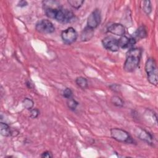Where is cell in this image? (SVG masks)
<instances>
[{"mask_svg": "<svg viewBox=\"0 0 158 158\" xmlns=\"http://www.w3.org/2000/svg\"><path fill=\"white\" fill-rule=\"evenodd\" d=\"M142 56V49L139 48H132L127 51L123 64V70L127 72H132L139 66Z\"/></svg>", "mask_w": 158, "mask_h": 158, "instance_id": "6da1fadb", "label": "cell"}, {"mask_svg": "<svg viewBox=\"0 0 158 158\" xmlns=\"http://www.w3.org/2000/svg\"><path fill=\"white\" fill-rule=\"evenodd\" d=\"M145 71L148 81L154 86L157 85V68L154 58L149 57L145 64Z\"/></svg>", "mask_w": 158, "mask_h": 158, "instance_id": "7a4b0ae2", "label": "cell"}, {"mask_svg": "<svg viewBox=\"0 0 158 158\" xmlns=\"http://www.w3.org/2000/svg\"><path fill=\"white\" fill-rule=\"evenodd\" d=\"M110 133L111 137L118 142L127 144H133L135 143L129 133L122 128H112L110 129Z\"/></svg>", "mask_w": 158, "mask_h": 158, "instance_id": "3957f363", "label": "cell"}, {"mask_svg": "<svg viewBox=\"0 0 158 158\" xmlns=\"http://www.w3.org/2000/svg\"><path fill=\"white\" fill-rule=\"evenodd\" d=\"M35 29L40 33L50 34L54 32L55 27L50 20L48 19H41L36 22Z\"/></svg>", "mask_w": 158, "mask_h": 158, "instance_id": "277c9868", "label": "cell"}, {"mask_svg": "<svg viewBox=\"0 0 158 158\" xmlns=\"http://www.w3.org/2000/svg\"><path fill=\"white\" fill-rule=\"evenodd\" d=\"M60 36L65 44L70 45L76 41L78 38V33L74 28L70 27L62 31Z\"/></svg>", "mask_w": 158, "mask_h": 158, "instance_id": "5b68a950", "label": "cell"}, {"mask_svg": "<svg viewBox=\"0 0 158 158\" xmlns=\"http://www.w3.org/2000/svg\"><path fill=\"white\" fill-rule=\"evenodd\" d=\"M101 22V12L99 9H95L89 15L87 19V25L88 28L94 30Z\"/></svg>", "mask_w": 158, "mask_h": 158, "instance_id": "8992f818", "label": "cell"}, {"mask_svg": "<svg viewBox=\"0 0 158 158\" xmlns=\"http://www.w3.org/2000/svg\"><path fill=\"white\" fill-rule=\"evenodd\" d=\"M102 44L106 49L111 52H117L120 48L118 40L111 36H107L104 38L102 40Z\"/></svg>", "mask_w": 158, "mask_h": 158, "instance_id": "52a82bcc", "label": "cell"}, {"mask_svg": "<svg viewBox=\"0 0 158 158\" xmlns=\"http://www.w3.org/2000/svg\"><path fill=\"white\" fill-rule=\"evenodd\" d=\"M136 135L141 140L147 143L150 145H153L154 143V137L148 131L138 127L136 129Z\"/></svg>", "mask_w": 158, "mask_h": 158, "instance_id": "ba28073f", "label": "cell"}, {"mask_svg": "<svg viewBox=\"0 0 158 158\" xmlns=\"http://www.w3.org/2000/svg\"><path fill=\"white\" fill-rule=\"evenodd\" d=\"M107 31L113 35L122 36H124L126 32L125 27L120 23H114L107 27Z\"/></svg>", "mask_w": 158, "mask_h": 158, "instance_id": "9c48e42d", "label": "cell"}, {"mask_svg": "<svg viewBox=\"0 0 158 158\" xmlns=\"http://www.w3.org/2000/svg\"><path fill=\"white\" fill-rule=\"evenodd\" d=\"M136 40L131 36L128 38L125 35L120 36L119 39H118V43L119 47L122 49H131L134 48V45L136 44Z\"/></svg>", "mask_w": 158, "mask_h": 158, "instance_id": "30bf717a", "label": "cell"}, {"mask_svg": "<svg viewBox=\"0 0 158 158\" xmlns=\"http://www.w3.org/2000/svg\"><path fill=\"white\" fill-rule=\"evenodd\" d=\"M147 36V30L144 26L141 25L138 28V29L135 31L133 38L136 40L137 42L138 40L143 39L146 38Z\"/></svg>", "mask_w": 158, "mask_h": 158, "instance_id": "8fae6325", "label": "cell"}, {"mask_svg": "<svg viewBox=\"0 0 158 158\" xmlns=\"http://www.w3.org/2000/svg\"><path fill=\"white\" fill-rule=\"evenodd\" d=\"M94 35V30H92L88 27H86L82 31L81 35H80V39L82 41H86L88 40H90Z\"/></svg>", "mask_w": 158, "mask_h": 158, "instance_id": "7c38bea8", "label": "cell"}, {"mask_svg": "<svg viewBox=\"0 0 158 158\" xmlns=\"http://www.w3.org/2000/svg\"><path fill=\"white\" fill-rule=\"evenodd\" d=\"M0 130H1V134L3 136L9 137L10 136L12 135V130L10 126L4 122H1L0 124Z\"/></svg>", "mask_w": 158, "mask_h": 158, "instance_id": "4fadbf2b", "label": "cell"}, {"mask_svg": "<svg viewBox=\"0 0 158 158\" xmlns=\"http://www.w3.org/2000/svg\"><path fill=\"white\" fill-rule=\"evenodd\" d=\"M75 83L82 89H86L88 86V81L86 78L84 77H78L75 79Z\"/></svg>", "mask_w": 158, "mask_h": 158, "instance_id": "5bb4252c", "label": "cell"}, {"mask_svg": "<svg viewBox=\"0 0 158 158\" xmlns=\"http://www.w3.org/2000/svg\"><path fill=\"white\" fill-rule=\"evenodd\" d=\"M110 102L114 106L117 107H122L124 105V101H123V99L118 96L116 95L112 96L111 97Z\"/></svg>", "mask_w": 158, "mask_h": 158, "instance_id": "9a60e30c", "label": "cell"}, {"mask_svg": "<svg viewBox=\"0 0 158 158\" xmlns=\"http://www.w3.org/2000/svg\"><path fill=\"white\" fill-rule=\"evenodd\" d=\"M78 104H79L78 102L72 97L67 100V106L68 108L71 110H73V111L75 110Z\"/></svg>", "mask_w": 158, "mask_h": 158, "instance_id": "2e32d148", "label": "cell"}, {"mask_svg": "<svg viewBox=\"0 0 158 158\" xmlns=\"http://www.w3.org/2000/svg\"><path fill=\"white\" fill-rule=\"evenodd\" d=\"M22 105L26 109L30 110L34 106V102L31 99L29 98H25L22 101Z\"/></svg>", "mask_w": 158, "mask_h": 158, "instance_id": "e0dca14e", "label": "cell"}, {"mask_svg": "<svg viewBox=\"0 0 158 158\" xmlns=\"http://www.w3.org/2000/svg\"><path fill=\"white\" fill-rule=\"evenodd\" d=\"M67 2L69 5L75 9H80L83 3L85 2L84 0H68Z\"/></svg>", "mask_w": 158, "mask_h": 158, "instance_id": "ac0fdd59", "label": "cell"}, {"mask_svg": "<svg viewBox=\"0 0 158 158\" xmlns=\"http://www.w3.org/2000/svg\"><path fill=\"white\" fill-rule=\"evenodd\" d=\"M143 10L147 14L149 15L152 12V5L150 1H144L143 2Z\"/></svg>", "mask_w": 158, "mask_h": 158, "instance_id": "d6986e66", "label": "cell"}, {"mask_svg": "<svg viewBox=\"0 0 158 158\" xmlns=\"http://www.w3.org/2000/svg\"><path fill=\"white\" fill-rule=\"evenodd\" d=\"M72 94H73V92H72V89L69 88H66L62 92L63 97L66 98L67 99L72 98Z\"/></svg>", "mask_w": 158, "mask_h": 158, "instance_id": "ffe728a7", "label": "cell"}, {"mask_svg": "<svg viewBox=\"0 0 158 158\" xmlns=\"http://www.w3.org/2000/svg\"><path fill=\"white\" fill-rule=\"evenodd\" d=\"M40 115V110L37 108L32 109L30 110V117L32 118H36Z\"/></svg>", "mask_w": 158, "mask_h": 158, "instance_id": "44dd1931", "label": "cell"}, {"mask_svg": "<svg viewBox=\"0 0 158 158\" xmlns=\"http://www.w3.org/2000/svg\"><path fill=\"white\" fill-rule=\"evenodd\" d=\"M41 157L42 158H52L53 157L52 153L49 151H45L41 154Z\"/></svg>", "mask_w": 158, "mask_h": 158, "instance_id": "7402d4cb", "label": "cell"}, {"mask_svg": "<svg viewBox=\"0 0 158 158\" xmlns=\"http://www.w3.org/2000/svg\"><path fill=\"white\" fill-rule=\"evenodd\" d=\"M119 86L120 85H117V84H112L109 86V88L113 90L114 91H115V92H118V90H119Z\"/></svg>", "mask_w": 158, "mask_h": 158, "instance_id": "603a6c76", "label": "cell"}, {"mask_svg": "<svg viewBox=\"0 0 158 158\" xmlns=\"http://www.w3.org/2000/svg\"><path fill=\"white\" fill-rule=\"evenodd\" d=\"M27 5H28L27 1H23V0L19 1L17 3V6H19L20 7H26Z\"/></svg>", "mask_w": 158, "mask_h": 158, "instance_id": "cb8c5ba5", "label": "cell"}]
</instances>
